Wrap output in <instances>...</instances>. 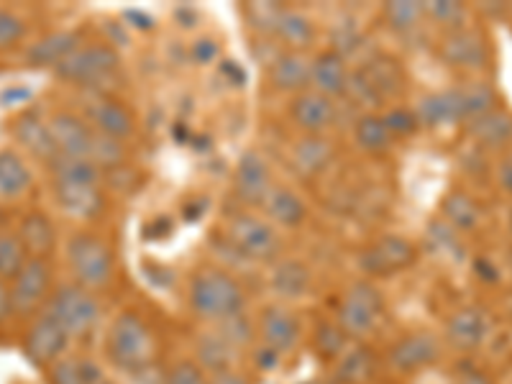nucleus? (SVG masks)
I'll return each mask as SVG.
<instances>
[{"label": "nucleus", "instance_id": "f257e3e1", "mask_svg": "<svg viewBox=\"0 0 512 384\" xmlns=\"http://www.w3.org/2000/svg\"><path fill=\"white\" fill-rule=\"evenodd\" d=\"M187 310L208 326L249 313L244 282L223 267H200L187 282Z\"/></svg>", "mask_w": 512, "mask_h": 384}, {"label": "nucleus", "instance_id": "f03ea898", "mask_svg": "<svg viewBox=\"0 0 512 384\" xmlns=\"http://www.w3.org/2000/svg\"><path fill=\"white\" fill-rule=\"evenodd\" d=\"M103 351L113 369L141 377L152 372L157 359V338L152 326L136 310H118L105 328Z\"/></svg>", "mask_w": 512, "mask_h": 384}, {"label": "nucleus", "instance_id": "7ed1b4c3", "mask_svg": "<svg viewBox=\"0 0 512 384\" xmlns=\"http://www.w3.org/2000/svg\"><path fill=\"white\" fill-rule=\"evenodd\" d=\"M64 267L70 282L100 295L116 280V251L111 241L93 228H75L62 241Z\"/></svg>", "mask_w": 512, "mask_h": 384}, {"label": "nucleus", "instance_id": "20e7f679", "mask_svg": "<svg viewBox=\"0 0 512 384\" xmlns=\"http://www.w3.org/2000/svg\"><path fill=\"white\" fill-rule=\"evenodd\" d=\"M495 103L497 95L487 82H469L461 88L423 95L413 105V111L418 116L420 128H441L474 121L487 111H495Z\"/></svg>", "mask_w": 512, "mask_h": 384}, {"label": "nucleus", "instance_id": "39448f33", "mask_svg": "<svg viewBox=\"0 0 512 384\" xmlns=\"http://www.w3.org/2000/svg\"><path fill=\"white\" fill-rule=\"evenodd\" d=\"M226 236L231 249L249 262H277L282 251L280 228L251 208H236L226 218Z\"/></svg>", "mask_w": 512, "mask_h": 384}, {"label": "nucleus", "instance_id": "423d86ee", "mask_svg": "<svg viewBox=\"0 0 512 384\" xmlns=\"http://www.w3.org/2000/svg\"><path fill=\"white\" fill-rule=\"evenodd\" d=\"M121 70V54L113 49L108 41H93L82 44L72 57L59 64L54 75L62 82H70L77 88H85L90 93H103L105 82H111Z\"/></svg>", "mask_w": 512, "mask_h": 384}, {"label": "nucleus", "instance_id": "0eeeda50", "mask_svg": "<svg viewBox=\"0 0 512 384\" xmlns=\"http://www.w3.org/2000/svg\"><path fill=\"white\" fill-rule=\"evenodd\" d=\"M44 313L52 315L64 331L72 338H85L100 326L103 320V303L95 292L75 285V282H62L54 287Z\"/></svg>", "mask_w": 512, "mask_h": 384}, {"label": "nucleus", "instance_id": "6e6552de", "mask_svg": "<svg viewBox=\"0 0 512 384\" xmlns=\"http://www.w3.org/2000/svg\"><path fill=\"white\" fill-rule=\"evenodd\" d=\"M384 318V295L372 280H359L349 285L338 300L336 323L341 331L354 338H367L377 331Z\"/></svg>", "mask_w": 512, "mask_h": 384}, {"label": "nucleus", "instance_id": "1a4fd4ad", "mask_svg": "<svg viewBox=\"0 0 512 384\" xmlns=\"http://www.w3.org/2000/svg\"><path fill=\"white\" fill-rule=\"evenodd\" d=\"M11 297L16 318L31 320L47 308L49 297L54 292V264L52 259H39V256H29L26 264L13 274L11 280Z\"/></svg>", "mask_w": 512, "mask_h": 384}, {"label": "nucleus", "instance_id": "9d476101", "mask_svg": "<svg viewBox=\"0 0 512 384\" xmlns=\"http://www.w3.org/2000/svg\"><path fill=\"white\" fill-rule=\"evenodd\" d=\"M72 344H75V338L64 331L52 315L44 313V310L39 315H34L31 320H26V331L21 336V349H24L26 359L34 367L47 372L57 361L70 356Z\"/></svg>", "mask_w": 512, "mask_h": 384}, {"label": "nucleus", "instance_id": "9b49d317", "mask_svg": "<svg viewBox=\"0 0 512 384\" xmlns=\"http://www.w3.org/2000/svg\"><path fill=\"white\" fill-rule=\"evenodd\" d=\"M256 344L267 346L277 354L287 356L300 346L303 341V320L287 303H267L256 310L254 315Z\"/></svg>", "mask_w": 512, "mask_h": 384}, {"label": "nucleus", "instance_id": "f8f14e48", "mask_svg": "<svg viewBox=\"0 0 512 384\" xmlns=\"http://www.w3.org/2000/svg\"><path fill=\"white\" fill-rule=\"evenodd\" d=\"M82 118L93 126L95 134L126 144L136 136V118L123 100L108 93H93L82 105Z\"/></svg>", "mask_w": 512, "mask_h": 384}, {"label": "nucleus", "instance_id": "ddd939ff", "mask_svg": "<svg viewBox=\"0 0 512 384\" xmlns=\"http://www.w3.org/2000/svg\"><path fill=\"white\" fill-rule=\"evenodd\" d=\"M415 259H418V249H415L413 241L387 233L361 251L359 264L364 274L374 282L377 277H392L397 272H405L408 267H413Z\"/></svg>", "mask_w": 512, "mask_h": 384}, {"label": "nucleus", "instance_id": "4468645a", "mask_svg": "<svg viewBox=\"0 0 512 384\" xmlns=\"http://www.w3.org/2000/svg\"><path fill=\"white\" fill-rule=\"evenodd\" d=\"M52 141L57 146L59 157H77V159H93L95 139L98 134L93 131L82 113L70 111V108H57L47 116Z\"/></svg>", "mask_w": 512, "mask_h": 384}, {"label": "nucleus", "instance_id": "2eb2a0df", "mask_svg": "<svg viewBox=\"0 0 512 384\" xmlns=\"http://www.w3.org/2000/svg\"><path fill=\"white\" fill-rule=\"evenodd\" d=\"M441 359V341L428 331H410L392 341L387 364L397 374H418Z\"/></svg>", "mask_w": 512, "mask_h": 384}, {"label": "nucleus", "instance_id": "dca6fc26", "mask_svg": "<svg viewBox=\"0 0 512 384\" xmlns=\"http://www.w3.org/2000/svg\"><path fill=\"white\" fill-rule=\"evenodd\" d=\"M274 185L277 182H274L272 167H269V162L262 154H241L239 164H236V172H233V190H236V198L244 203V208H262V203L267 200L269 190Z\"/></svg>", "mask_w": 512, "mask_h": 384}, {"label": "nucleus", "instance_id": "f3484780", "mask_svg": "<svg viewBox=\"0 0 512 384\" xmlns=\"http://www.w3.org/2000/svg\"><path fill=\"white\" fill-rule=\"evenodd\" d=\"M310 90L331 100L349 95L351 67L344 54L328 47L310 57Z\"/></svg>", "mask_w": 512, "mask_h": 384}, {"label": "nucleus", "instance_id": "a211bd4d", "mask_svg": "<svg viewBox=\"0 0 512 384\" xmlns=\"http://www.w3.org/2000/svg\"><path fill=\"white\" fill-rule=\"evenodd\" d=\"M290 121L303 136H323L328 128H333L338 118L336 100L326 98V95L315 93V90H305V93L295 95L290 100Z\"/></svg>", "mask_w": 512, "mask_h": 384}, {"label": "nucleus", "instance_id": "6ab92c4d", "mask_svg": "<svg viewBox=\"0 0 512 384\" xmlns=\"http://www.w3.org/2000/svg\"><path fill=\"white\" fill-rule=\"evenodd\" d=\"M269 290L277 303H295L305 300L313 292V269L295 256H280L269 269Z\"/></svg>", "mask_w": 512, "mask_h": 384}, {"label": "nucleus", "instance_id": "aec40b11", "mask_svg": "<svg viewBox=\"0 0 512 384\" xmlns=\"http://www.w3.org/2000/svg\"><path fill=\"white\" fill-rule=\"evenodd\" d=\"M13 139L18 144V152L29 154L36 162L44 164V167L59 157L47 118H41L36 111L18 113L16 121H13Z\"/></svg>", "mask_w": 512, "mask_h": 384}, {"label": "nucleus", "instance_id": "412c9836", "mask_svg": "<svg viewBox=\"0 0 512 384\" xmlns=\"http://www.w3.org/2000/svg\"><path fill=\"white\" fill-rule=\"evenodd\" d=\"M85 41H82L80 31L75 29H59L52 34L41 36V39L31 41L24 49V62L36 70H57L59 64L67 57L77 52Z\"/></svg>", "mask_w": 512, "mask_h": 384}, {"label": "nucleus", "instance_id": "4be33fe9", "mask_svg": "<svg viewBox=\"0 0 512 384\" xmlns=\"http://www.w3.org/2000/svg\"><path fill=\"white\" fill-rule=\"evenodd\" d=\"M441 57L456 70H482L489 62V44L479 31L459 29L443 36Z\"/></svg>", "mask_w": 512, "mask_h": 384}, {"label": "nucleus", "instance_id": "5701e85b", "mask_svg": "<svg viewBox=\"0 0 512 384\" xmlns=\"http://www.w3.org/2000/svg\"><path fill=\"white\" fill-rule=\"evenodd\" d=\"M16 233L29 256L52 259L57 251V223L44 208L26 210L24 216L18 218Z\"/></svg>", "mask_w": 512, "mask_h": 384}, {"label": "nucleus", "instance_id": "b1692460", "mask_svg": "<svg viewBox=\"0 0 512 384\" xmlns=\"http://www.w3.org/2000/svg\"><path fill=\"white\" fill-rule=\"evenodd\" d=\"M269 85L285 95H300L310 90V57L305 52H290L282 49L277 57L269 62Z\"/></svg>", "mask_w": 512, "mask_h": 384}, {"label": "nucleus", "instance_id": "393cba45", "mask_svg": "<svg viewBox=\"0 0 512 384\" xmlns=\"http://www.w3.org/2000/svg\"><path fill=\"white\" fill-rule=\"evenodd\" d=\"M272 34L282 44V49L290 52H305L313 47L318 39V24L303 11L295 8H277L272 16Z\"/></svg>", "mask_w": 512, "mask_h": 384}, {"label": "nucleus", "instance_id": "a878e982", "mask_svg": "<svg viewBox=\"0 0 512 384\" xmlns=\"http://www.w3.org/2000/svg\"><path fill=\"white\" fill-rule=\"evenodd\" d=\"M264 218L280 231H295L308 218V203L297 190L287 185H274L262 203Z\"/></svg>", "mask_w": 512, "mask_h": 384}, {"label": "nucleus", "instance_id": "bb28decb", "mask_svg": "<svg viewBox=\"0 0 512 384\" xmlns=\"http://www.w3.org/2000/svg\"><path fill=\"white\" fill-rule=\"evenodd\" d=\"M34 187V169L18 146H0V200H24Z\"/></svg>", "mask_w": 512, "mask_h": 384}, {"label": "nucleus", "instance_id": "cd10ccee", "mask_svg": "<svg viewBox=\"0 0 512 384\" xmlns=\"http://www.w3.org/2000/svg\"><path fill=\"white\" fill-rule=\"evenodd\" d=\"M52 187H72V190H98L103 187V167L93 159L57 157L47 164Z\"/></svg>", "mask_w": 512, "mask_h": 384}, {"label": "nucleus", "instance_id": "c85d7f7f", "mask_svg": "<svg viewBox=\"0 0 512 384\" xmlns=\"http://www.w3.org/2000/svg\"><path fill=\"white\" fill-rule=\"evenodd\" d=\"M489 318L479 308H461L456 310L446 323L448 344L461 351H474L487 341L489 336Z\"/></svg>", "mask_w": 512, "mask_h": 384}, {"label": "nucleus", "instance_id": "c756f323", "mask_svg": "<svg viewBox=\"0 0 512 384\" xmlns=\"http://www.w3.org/2000/svg\"><path fill=\"white\" fill-rule=\"evenodd\" d=\"M236 356H239V349H236L216 326H210V331H205L203 336L198 338L195 359L200 361V367H203L210 377L228 372V369H236Z\"/></svg>", "mask_w": 512, "mask_h": 384}, {"label": "nucleus", "instance_id": "7c9ffc66", "mask_svg": "<svg viewBox=\"0 0 512 384\" xmlns=\"http://www.w3.org/2000/svg\"><path fill=\"white\" fill-rule=\"evenodd\" d=\"M333 146L326 136H303L292 146V164L300 175L315 177L323 169L331 167L333 162Z\"/></svg>", "mask_w": 512, "mask_h": 384}, {"label": "nucleus", "instance_id": "2f4dec72", "mask_svg": "<svg viewBox=\"0 0 512 384\" xmlns=\"http://www.w3.org/2000/svg\"><path fill=\"white\" fill-rule=\"evenodd\" d=\"M351 136H354L356 149L364 154H372V157L390 152L392 141H395L390 134V128H387V123H384L382 113H374V111L356 118Z\"/></svg>", "mask_w": 512, "mask_h": 384}, {"label": "nucleus", "instance_id": "473e14b6", "mask_svg": "<svg viewBox=\"0 0 512 384\" xmlns=\"http://www.w3.org/2000/svg\"><path fill=\"white\" fill-rule=\"evenodd\" d=\"M469 136L484 149H500L512 141V116L507 111H487L484 116L469 121Z\"/></svg>", "mask_w": 512, "mask_h": 384}, {"label": "nucleus", "instance_id": "72a5a7b5", "mask_svg": "<svg viewBox=\"0 0 512 384\" xmlns=\"http://www.w3.org/2000/svg\"><path fill=\"white\" fill-rule=\"evenodd\" d=\"M52 198L62 213L80 221H90V218L103 213V187L98 190H72V187H52Z\"/></svg>", "mask_w": 512, "mask_h": 384}, {"label": "nucleus", "instance_id": "f704fd0d", "mask_svg": "<svg viewBox=\"0 0 512 384\" xmlns=\"http://www.w3.org/2000/svg\"><path fill=\"white\" fill-rule=\"evenodd\" d=\"M441 213L443 223L454 228L456 233L474 231V228L479 226V221H482V208H479L477 200L464 190L448 192L441 203Z\"/></svg>", "mask_w": 512, "mask_h": 384}, {"label": "nucleus", "instance_id": "c9c22d12", "mask_svg": "<svg viewBox=\"0 0 512 384\" xmlns=\"http://www.w3.org/2000/svg\"><path fill=\"white\" fill-rule=\"evenodd\" d=\"M223 57H226L223 41L210 31H198L187 41V62L192 67H216Z\"/></svg>", "mask_w": 512, "mask_h": 384}, {"label": "nucleus", "instance_id": "e433bc0d", "mask_svg": "<svg viewBox=\"0 0 512 384\" xmlns=\"http://www.w3.org/2000/svg\"><path fill=\"white\" fill-rule=\"evenodd\" d=\"M29 254L18 239L16 228L0 226V280H11L18 269L24 267Z\"/></svg>", "mask_w": 512, "mask_h": 384}, {"label": "nucleus", "instance_id": "4c0bfd02", "mask_svg": "<svg viewBox=\"0 0 512 384\" xmlns=\"http://www.w3.org/2000/svg\"><path fill=\"white\" fill-rule=\"evenodd\" d=\"M382 18L397 34H410L425 21L423 3H390L382 8Z\"/></svg>", "mask_w": 512, "mask_h": 384}, {"label": "nucleus", "instance_id": "58836bf2", "mask_svg": "<svg viewBox=\"0 0 512 384\" xmlns=\"http://www.w3.org/2000/svg\"><path fill=\"white\" fill-rule=\"evenodd\" d=\"M159 384H210V374L195 356H180L162 372Z\"/></svg>", "mask_w": 512, "mask_h": 384}, {"label": "nucleus", "instance_id": "ea45409f", "mask_svg": "<svg viewBox=\"0 0 512 384\" xmlns=\"http://www.w3.org/2000/svg\"><path fill=\"white\" fill-rule=\"evenodd\" d=\"M423 16L425 21H433L451 34V31L464 29L466 8L461 3H423Z\"/></svg>", "mask_w": 512, "mask_h": 384}, {"label": "nucleus", "instance_id": "a19ab883", "mask_svg": "<svg viewBox=\"0 0 512 384\" xmlns=\"http://www.w3.org/2000/svg\"><path fill=\"white\" fill-rule=\"evenodd\" d=\"M382 118L390 128L392 139H410L420 131L418 116H415L413 108H405V105H392V108L382 111Z\"/></svg>", "mask_w": 512, "mask_h": 384}, {"label": "nucleus", "instance_id": "79ce46f5", "mask_svg": "<svg viewBox=\"0 0 512 384\" xmlns=\"http://www.w3.org/2000/svg\"><path fill=\"white\" fill-rule=\"evenodd\" d=\"M369 367H372V356L367 349H346V354L338 359V377L346 384H356L367 377Z\"/></svg>", "mask_w": 512, "mask_h": 384}, {"label": "nucleus", "instance_id": "37998d69", "mask_svg": "<svg viewBox=\"0 0 512 384\" xmlns=\"http://www.w3.org/2000/svg\"><path fill=\"white\" fill-rule=\"evenodd\" d=\"M318 351L326 359L331 361H338L341 356L346 354V349H349L351 338L346 336L344 331H341V326L338 323H323V326L318 328Z\"/></svg>", "mask_w": 512, "mask_h": 384}, {"label": "nucleus", "instance_id": "c03bdc74", "mask_svg": "<svg viewBox=\"0 0 512 384\" xmlns=\"http://www.w3.org/2000/svg\"><path fill=\"white\" fill-rule=\"evenodd\" d=\"M26 31H29V26H26L24 18L11 8H0V52L18 47L26 39Z\"/></svg>", "mask_w": 512, "mask_h": 384}, {"label": "nucleus", "instance_id": "a18cd8bd", "mask_svg": "<svg viewBox=\"0 0 512 384\" xmlns=\"http://www.w3.org/2000/svg\"><path fill=\"white\" fill-rule=\"evenodd\" d=\"M47 379H49V384H85L82 382L80 361H77L75 354H70L67 359L57 361L54 367H49Z\"/></svg>", "mask_w": 512, "mask_h": 384}, {"label": "nucleus", "instance_id": "49530a36", "mask_svg": "<svg viewBox=\"0 0 512 384\" xmlns=\"http://www.w3.org/2000/svg\"><path fill=\"white\" fill-rule=\"evenodd\" d=\"M121 24L134 34H152L157 31V16L146 8H126L121 13Z\"/></svg>", "mask_w": 512, "mask_h": 384}, {"label": "nucleus", "instance_id": "de8ad7c7", "mask_svg": "<svg viewBox=\"0 0 512 384\" xmlns=\"http://www.w3.org/2000/svg\"><path fill=\"white\" fill-rule=\"evenodd\" d=\"M213 70H216V75L221 77V82L228 85V88H244L246 82H249V70H246L244 64L233 62L228 57H223Z\"/></svg>", "mask_w": 512, "mask_h": 384}, {"label": "nucleus", "instance_id": "09e8293b", "mask_svg": "<svg viewBox=\"0 0 512 384\" xmlns=\"http://www.w3.org/2000/svg\"><path fill=\"white\" fill-rule=\"evenodd\" d=\"M13 318H16V310H13L11 285H8V280H0V328L8 326Z\"/></svg>", "mask_w": 512, "mask_h": 384}, {"label": "nucleus", "instance_id": "8fccbe9b", "mask_svg": "<svg viewBox=\"0 0 512 384\" xmlns=\"http://www.w3.org/2000/svg\"><path fill=\"white\" fill-rule=\"evenodd\" d=\"M172 18H175L177 24L182 26V29L195 31V29H198L200 13L195 11V8H190V6H180V8H175V13H172Z\"/></svg>", "mask_w": 512, "mask_h": 384}, {"label": "nucleus", "instance_id": "3c124183", "mask_svg": "<svg viewBox=\"0 0 512 384\" xmlns=\"http://www.w3.org/2000/svg\"><path fill=\"white\" fill-rule=\"evenodd\" d=\"M497 185H500L507 195H512V154H507L500 162V167H497Z\"/></svg>", "mask_w": 512, "mask_h": 384}, {"label": "nucleus", "instance_id": "603ef678", "mask_svg": "<svg viewBox=\"0 0 512 384\" xmlns=\"http://www.w3.org/2000/svg\"><path fill=\"white\" fill-rule=\"evenodd\" d=\"M210 384H251V382L244 372H239V369H228V372L210 377Z\"/></svg>", "mask_w": 512, "mask_h": 384}, {"label": "nucleus", "instance_id": "864d4df0", "mask_svg": "<svg viewBox=\"0 0 512 384\" xmlns=\"http://www.w3.org/2000/svg\"><path fill=\"white\" fill-rule=\"evenodd\" d=\"M477 274H479V277H484V280H489V282H495L497 277H500V272H497V269L492 267V264H489L487 259H479V262H477Z\"/></svg>", "mask_w": 512, "mask_h": 384}, {"label": "nucleus", "instance_id": "5fc2aeb1", "mask_svg": "<svg viewBox=\"0 0 512 384\" xmlns=\"http://www.w3.org/2000/svg\"><path fill=\"white\" fill-rule=\"evenodd\" d=\"M456 384H492V382H489L487 374H482V372H466V374H461L459 382Z\"/></svg>", "mask_w": 512, "mask_h": 384}, {"label": "nucleus", "instance_id": "6e6d98bb", "mask_svg": "<svg viewBox=\"0 0 512 384\" xmlns=\"http://www.w3.org/2000/svg\"><path fill=\"white\" fill-rule=\"evenodd\" d=\"M95 384H118V382H116V379L111 377V374H103V377H100L98 382H95Z\"/></svg>", "mask_w": 512, "mask_h": 384}, {"label": "nucleus", "instance_id": "4d7b16f0", "mask_svg": "<svg viewBox=\"0 0 512 384\" xmlns=\"http://www.w3.org/2000/svg\"><path fill=\"white\" fill-rule=\"evenodd\" d=\"M507 223H510V231H512V208H510V216H507Z\"/></svg>", "mask_w": 512, "mask_h": 384}, {"label": "nucleus", "instance_id": "13d9d810", "mask_svg": "<svg viewBox=\"0 0 512 384\" xmlns=\"http://www.w3.org/2000/svg\"><path fill=\"white\" fill-rule=\"evenodd\" d=\"M510 269H512V254H510Z\"/></svg>", "mask_w": 512, "mask_h": 384}]
</instances>
